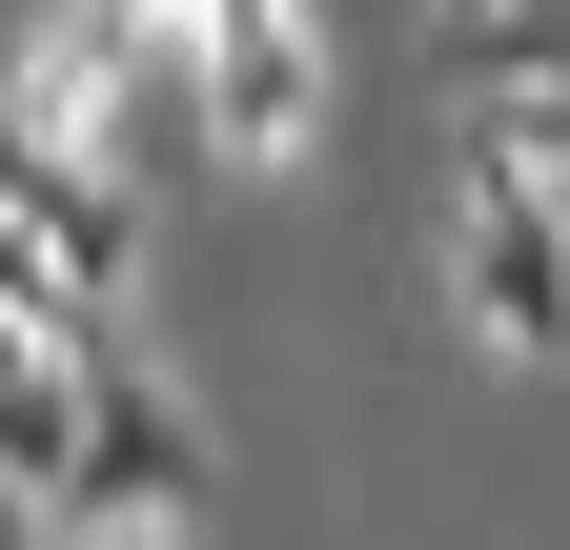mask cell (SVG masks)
<instances>
[{
  "label": "cell",
  "instance_id": "6da1fadb",
  "mask_svg": "<svg viewBox=\"0 0 570 550\" xmlns=\"http://www.w3.org/2000/svg\"><path fill=\"white\" fill-rule=\"evenodd\" d=\"M225 510V449H204V407L122 347V306L82 326V490H61V530H204Z\"/></svg>",
  "mask_w": 570,
  "mask_h": 550
},
{
  "label": "cell",
  "instance_id": "8992f818",
  "mask_svg": "<svg viewBox=\"0 0 570 550\" xmlns=\"http://www.w3.org/2000/svg\"><path fill=\"white\" fill-rule=\"evenodd\" d=\"M0 306H41V326H82V286H61V245H41V204L0 184Z\"/></svg>",
  "mask_w": 570,
  "mask_h": 550
},
{
  "label": "cell",
  "instance_id": "277c9868",
  "mask_svg": "<svg viewBox=\"0 0 570 550\" xmlns=\"http://www.w3.org/2000/svg\"><path fill=\"white\" fill-rule=\"evenodd\" d=\"M204 122H225V164H306L326 144V41H306V0L245 41H204Z\"/></svg>",
  "mask_w": 570,
  "mask_h": 550
},
{
  "label": "cell",
  "instance_id": "5b68a950",
  "mask_svg": "<svg viewBox=\"0 0 570 550\" xmlns=\"http://www.w3.org/2000/svg\"><path fill=\"white\" fill-rule=\"evenodd\" d=\"M469 164L570 184V41H550V61H489V102H469Z\"/></svg>",
  "mask_w": 570,
  "mask_h": 550
},
{
  "label": "cell",
  "instance_id": "52a82bcc",
  "mask_svg": "<svg viewBox=\"0 0 570 550\" xmlns=\"http://www.w3.org/2000/svg\"><path fill=\"white\" fill-rule=\"evenodd\" d=\"M449 41H469V61H550V41H570V0H449Z\"/></svg>",
  "mask_w": 570,
  "mask_h": 550
},
{
  "label": "cell",
  "instance_id": "7a4b0ae2",
  "mask_svg": "<svg viewBox=\"0 0 570 550\" xmlns=\"http://www.w3.org/2000/svg\"><path fill=\"white\" fill-rule=\"evenodd\" d=\"M449 306H469V347H489V367H550V347H570V204H550V184L469 164V225H449Z\"/></svg>",
  "mask_w": 570,
  "mask_h": 550
},
{
  "label": "cell",
  "instance_id": "ba28073f",
  "mask_svg": "<svg viewBox=\"0 0 570 550\" xmlns=\"http://www.w3.org/2000/svg\"><path fill=\"white\" fill-rule=\"evenodd\" d=\"M41 347H61V326H41V306H0V407H21V367H41Z\"/></svg>",
  "mask_w": 570,
  "mask_h": 550
},
{
  "label": "cell",
  "instance_id": "3957f363",
  "mask_svg": "<svg viewBox=\"0 0 570 550\" xmlns=\"http://www.w3.org/2000/svg\"><path fill=\"white\" fill-rule=\"evenodd\" d=\"M0 184L41 204V245H61V286H82V306H122V286H142V184H122L102 144H61V122H0Z\"/></svg>",
  "mask_w": 570,
  "mask_h": 550
},
{
  "label": "cell",
  "instance_id": "9c48e42d",
  "mask_svg": "<svg viewBox=\"0 0 570 550\" xmlns=\"http://www.w3.org/2000/svg\"><path fill=\"white\" fill-rule=\"evenodd\" d=\"M550 204H570V184H550Z\"/></svg>",
  "mask_w": 570,
  "mask_h": 550
}]
</instances>
